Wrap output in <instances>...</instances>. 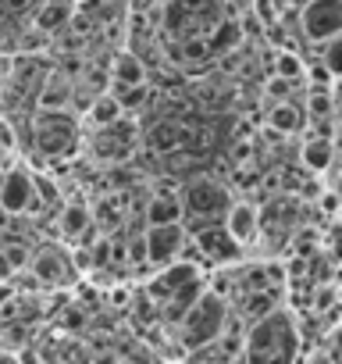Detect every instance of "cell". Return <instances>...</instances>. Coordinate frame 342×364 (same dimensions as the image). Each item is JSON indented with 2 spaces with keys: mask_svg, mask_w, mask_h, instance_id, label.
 <instances>
[{
  "mask_svg": "<svg viewBox=\"0 0 342 364\" xmlns=\"http://www.w3.org/2000/svg\"><path fill=\"white\" fill-rule=\"evenodd\" d=\"M136 146H139V122L132 118V114H121V118H114L111 125H100L96 129V157L100 161H107V164H114V161H128L132 154H136Z\"/></svg>",
  "mask_w": 342,
  "mask_h": 364,
  "instance_id": "obj_6",
  "label": "cell"
},
{
  "mask_svg": "<svg viewBox=\"0 0 342 364\" xmlns=\"http://www.w3.org/2000/svg\"><path fill=\"white\" fill-rule=\"evenodd\" d=\"M57 229H61V236L72 240V243H89V240H93V218H89V208H82V204H61Z\"/></svg>",
  "mask_w": 342,
  "mask_h": 364,
  "instance_id": "obj_14",
  "label": "cell"
},
{
  "mask_svg": "<svg viewBox=\"0 0 342 364\" xmlns=\"http://www.w3.org/2000/svg\"><path fill=\"white\" fill-rule=\"evenodd\" d=\"M296 357H299V332H296L292 314L282 311V304L253 318V325L243 332V360L278 364V360H296Z\"/></svg>",
  "mask_w": 342,
  "mask_h": 364,
  "instance_id": "obj_1",
  "label": "cell"
},
{
  "mask_svg": "<svg viewBox=\"0 0 342 364\" xmlns=\"http://www.w3.org/2000/svg\"><path fill=\"white\" fill-rule=\"evenodd\" d=\"M33 186H36V200H40V208H43V211L61 208V186H57V182H54L50 175L33 171Z\"/></svg>",
  "mask_w": 342,
  "mask_h": 364,
  "instance_id": "obj_24",
  "label": "cell"
},
{
  "mask_svg": "<svg viewBox=\"0 0 342 364\" xmlns=\"http://www.w3.org/2000/svg\"><path fill=\"white\" fill-rule=\"evenodd\" d=\"M303 61H299V54L292 50V47H285V50H278V58H275V72L282 75V79H289V82H296V79H303Z\"/></svg>",
  "mask_w": 342,
  "mask_h": 364,
  "instance_id": "obj_25",
  "label": "cell"
},
{
  "mask_svg": "<svg viewBox=\"0 0 342 364\" xmlns=\"http://www.w3.org/2000/svg\"><path fill=\"white\" fill-rule=\"evenodd\" d=\"M267 125H271L275 132L289 136V132H296V129L303 125V111H299L296 104H289V100H275V104H271V114H267Z\"/></svg>",
  "mask_w": 342,
  "mask_h": 364,
  "instance_id": "obj_22",
  "label": "cell"
},
{
  "mask_svg": "<svg viewBox=\"0 0 342 364\" xmlns=\"http://www.w3.org/2000/svg\"><path fill=\"white\" fill-rule=\"evenodd\" d=\"M36 104H40V111H65V107H72V79L61 75V72H50L43 79L40 93H36Z\"/></svg>",
  "mask_w": 342,
  "mask_h": 364,
  "instance_id": "obj_16",
  "label": "cell"
},
{
  "mask_svg": "<svg viewBox=\"0 0 342 364\" xmlns=\"http://www.w3.org/2000/svg\"><path fill=\"white\" fill-rule=\"evenodd\" d=\"M0 211L22 218V215H40V200H36V186H33V171H26L22 164H11L0 178Z\"/></svg>",
  "mask_w": 342,
  "mask_h": 364,
  "instance_id": "obj_5",
  "label": "cell"
},
{
  "mask_svg": "<svg viewBox=\"0 0 342 364\" xmlns=\"http://www.w3.org/2000/svg\"><path fill=\"white\" fill-rule=\"evenodd\" d=\"M79 146V129L65 111H40L36 118V154L47 161H61Z\"/></svg>",
  "mask_w": 342,
  "mask_h": 364,
  "instance_id": "obj_4",
  "label": "cell"
},
{
  "mask_svg": "<svg viewBox=\"0 0 342 364\" xmlns=\"http://www.w3.org/2000/svg\"><path fill=\"white\" fill-rule=\"evenodd\" d=\"M111 300H114V304H125V300H128V289H114Z\"/></svg>",
  "mask_w": 342,
  "mask_h": 364,
  "instance_id": "obj_33",
  "label": "cell"
},
{
  "mask_svg": "<svg viewBox=\"0 0 342 364\" xmlns=\"http://www.w3.org/2000/svg\"><path fill=\"white\" fill-rule=\"evenodd\" d=\"M107 79H111L114 86H136V82H150V79H146V65H143L136 54H128V50L114 54V61L107 65Z\"/></svg>",
  "mask_w": 342,
  "mask_h": 364,
  "instance_id": "obj_18",
  "label": "cell"
},
{
  "mask_svg": "<svg viewBox=\"0 0 342 364\" xmlns=\"http://www.w3.org/2000/svg\"><path fill=\"white\" fill-rule=\"evenodd\" d=\"M0 150H4V154L18 150V136H15V125L8 118H0Z\"/></svg>",
  "mask_w": 342,
  "mask_h": 364,
  "instance_id": "obj_29",
  "label": "cell"
},
{
  "mask_svg": "<svg viewBox=\"0 0 342 364\" xmlns=\"http://www.w3.org/2000/svg\"><path fill=\"white\" fill-rule=\"evenodd\" d=\"M204 36H207L211 54H225V50H236V47H243V43H246V36H243L239 22H214V29H211V33H204Z\"/></svg>",
  "mask_w": 342,
  "mask_h": 364,
  "instance_id": "obj_20",
  "label": "cell"
},
{
  "mask_svg": "<svg viewBox=\"0 0 342 364\" xmlns=\"http://www.w3.org/2000/svg\"><path fill=\"white\" fill-rule=\"evenodd\" d=\"M15 279V268H11V261L4 257V250H0V282H11Z\"/></svg>",
  "mask_w": 342,
  "mask_h": 364,
  "instance_id": "obj_32",
  "label": "cell"
},
{
  "mask_svg": "<svg viewBox=\"0 0 342 364\" xmlns=\"http://www.w3.org/2000/svg\"><path fill=\"white\" fill-rule=\"evenodd\" d=\"M335 304H338V282H331V279H324V282H321V286L314 289V296H310V307L324 314V311H331Z\"/></svg>",
  "mask_w": 342,
  "mask_h": 364,
  "instance_id": "obj_26",
  "label": "cell"
},
{
  "mask_svg": "<svg viewBox=\"0 0 342 364\" xmlns=\"http://www.w3.org/2000/svg\"><path fill=\"white\" fill-rule=\"evenodd\" d=\"M4 161H8V154H4V150H0V168H4Z\"/></svg>",
  "mask_w": 342,
  "mask_h": 364,
  "instance_id": "obj_34",
  "label": "cell"
},
{
  "mask_svg": "<svg viewBox=\"0 0 342 364\" xmlns=\"http://www.w3.org/2000/svg\"><path fill=\"white\" fill-rule=\"evenodd\" d=\"M143 240H146V264L164 268V264L182 257L189 232H186L182 222H164V225H146L143 229Z\"/></svg>",
  "mask_w": 342,
  "mask_h": 364,
  "instance_id": "obj_7",
  "label": "cell"
},
{
  "mask_svg": "<svg viewBox=\"0 0 342 364\" xmlns=\"http://www.w3.org/2000/svg\"><path fill=\"white\" fill-rule=\"evenodd\" d=\"M225 318H228L225 296L221 293H211V289H200V296L189 304V311L179 321L186 350H197L204 343H214L221 336V328H225Z\"/></svg>",
  "mask_w": 342,
  "mask_h": 364,
  "instance_id": "obj_3",
  "label": "cell"
},
{
  "mask_svg": "<svg viewBox=\"0 0 342 364\" xmlns=\"http://www.w3.org/2000/svg\"><path fill=\"white\" fill-rule=\"evenodd\" d=\"M307 111H310V118H331L335 114V86H310Z\"/></svg>",
  "mask_w": 342,
  "mask_h": 364,
  "instance_id": "obj_23",
  "label": "cell"
},
{
  "mask_svg": "<svg viewBox=\"0 0 342 364\" xmlns=\"http://www.w3.org/2000/svg\"><path fill=\"white\" fill-rule=\"evenodd\" d=\"M267 97H271V100H289V79L271 75V79H267Z\"/></svg>",
  "mask_w": 342,
  "mask_h": 364,
  "instance_id": "obj_30",
  "label": "cell"
},
{
  "mask_svg": "<svg viewBox=\"0 0 342 364\" xmlns=\"http://www.w3.org/2000/svg\"><path fill=\"white\" fill-rule=\"evenodd\" d=\"M182 200V225H204V222H221L225 208L232 204V186L228 182H218L211 175H197L179 190Z\"/></svg>",
  "mask_w": 342,
  "mask_h": 364,
  "instance_id": "obj_2",
  "label": "cell"
},
{
  "mask_svg": "<svg viewBox=\"0 0 342 364\" xmlns=\"http://www.w3.org/2000/svg\"><path fill=\"white\" fill-rule=\"evenodd\" d=\"M189 143H193V129L182 125L179 118H160V122L150 129V136H146V146H150V154H157V157H175V154L186 150Z\"/></svg>",
  "mask_w": 342,
  "mask_h": 364,
  "instance_id": "obj_11",
  "label": "cell"
},
{
  "mask_svg": "<svg viewBox=\"0 0 342 364\" xmlns=\"http://www.w3.org/2000/svg\"><path fill=\"white\" fill-rule=\"evenodd\" d=\"M271 307H278V289H246L243 300H239V314H243L246 321L267 314Z\"/></svg>",
  "mask_w": 342,
  "mask_h": 364,
  "instance_id": "obj_21",
  "label": "cell"
},
{
  "mask_svg": "<svg viewBox=\"0 0 342 364\" xmlns=\"http://www.w3.org/2000/svg\"><path fill=\"white\" fill-rule=\"evenodd\" d=\"M232 164H253V136H236V146H232Z\"/></svg>",
  "mask_w": 342,
  "mask_h": 364,
  "instance_id": "obj_28",
  "label": "cell"
},
{
  "mask_svg": "<svg viewBox=\"0 0 342 364\" xmlns=\"http://www.w3.org/2000/svg\"><path fill=\"white\" fill-rule=\"evenodd\" d=\"M143 222L146 225H164V222H182V200L175 186H160L157 193H150L146 208H143Z\"/></svg>",
  "mask_w": 342,
  "mask_h": 364,
  "instance_id": "obj_13",
  "label": "cell"
},
{
  "mask_svg": "<svg viewBox=\"0 0 342 364\" xmlns=\"http://www.w3.org/2000/svg\"><path fill=\"white\" fill-rule=\"evenodd\" d=\"M221 225L239 247H250L260 236V208L250 200H232L221 215Z\"/></svg>",
  "mask_w": 342,
  "mask_h": 364,
  "instance_id": "obj_10",
  "label": "cell"
},
{
  "mask_svg": "<svg viewBox=\"0 0 342 364\" xmlns=\"http://www.w3.org/2000/svg\"><path fill=\"white\" fill-rule=\"evenodd\" d=\"M4 8H8L11 15H26V11L33 8V0H4Z\"/></svg>",
  "mask_w": 342,
  "mask_h": 364,
  "instance_id": "obj_31",
  "label": "cell"
},
{
  "mask_svg": "<svg viewBox=\"0 0 342 364\" xmlns=\"http://www.w3.org/2000/svg\"><path fill=\"white\" fill-rule=\"evenodd\" d=\"M68 18H72L68 0H43V4L33 11V29L54 36V33H61V29L68 26Z\"/></svg>",
  "mask_w": 342,
  "mask_h": 364,
  "instance_id": "obj_17",
  "label": "cell"
},
{
  "mask_svg": "<svg viewBox=\"0 0 342 364\" xmlns=\"http://www.w3.org/2000/svg\"><path fill=\"white\" fill-rule=\"evenodd\" d=\"M121 114H125V111H121V104H118V97H114L111 90H107V93L100 90V93L89 100V107H86V122H89L93 129L111 125V122H114V118H121Z\"/></svg>",
  "mask_w": 342,
  "mask_h": 364,
  "instance_id": "obj_19",
  "label": "cell"
},
{
  "mask_svg": "<svg viewBox=\"0 0 342 364\" xmlns=\"http://www.w3.org/2000/svg\"><path fill=\"white\" fill-rule=\"evenodd\" d=\"M0 178H4V168H0Z\"/></svg>",
  "mask_w": 342,
  "mask_h": 364,
  "instance_id": "obj_35",
  "label": "cell"
},
{
  "mask_svg": "<svg viewBox=\"0 0 342 364\" xmlns=\"http://www.w3.org/2000/svg\"><path fill=\"white\" fill-rule=\"evenodd\" d=\"M125 264H146V240H143V232H128V240H125Z\"/></svg>",
  "mask_w": 342,
  "mask_h": 364,
  "instance_id": "obj_27",
  "label": "cell"
},
{
  "mask_svg": "<svg viewBox=\"0 0 342 364\" xmlns=\"http://www.w3.org/2000/svg\"><path fill=\"white\" fill-rule=\"evenodd\" d=\"M299 161L314 175L331 171V164H335V139H328V136H307L303 139V150H299Z\"/></svg>",
  "mask_w": 342,
  "mask_h": 364,
  "instance_id": "obj_15",
  "label": "cell"
},
{
  "mask_svg": "<svg viewBox=\"0 0 342 364\" xmlns=\"http://www.w3.org/2000/svg\"><path fill=\"white\" fill-rule=\"evenodd\" d=\"M299 29L310 43H328L338 36V0H307L299 11Z\"/></svg>",
  "mask_w": 342,
  "mask_h": 364,
  "instance_id": "obj_9",
  "label": "cell"
},
{
  "mask_svg": "<svg viewBox=\"0 0 342 364\" xmlns=\"http://www.w3.org/2000/svg\"><path fill=\"white\" fill-rule=\"evenodd\" d=\"M29 268L40 279V286H68L72 282V257L57 247H43L40 254H33Z\"/></svg>",
  "mask_w": 342,
  "mask_h": 364,
  "instance_id": "obj_12",
  "label": "cell"
},
{
  "mask_svg": "<svg viewBox=\"0 0 342 364\" xmlns=\"http://www.w3.org/2000/svg\"><path fill=\"white\" fill-rule=\"evenodd\" d=\"M186 232L193 236L197 250H200L207 261H214V264H232V261H239V254H243V247L225 232L221 222H204V225H193V229H186Z\"/></svg>",
  "mask_w": 342,
  "mask_h": 364,
  "instance_id": "obj_8",
  "label": "cell"
}]
</instances>
